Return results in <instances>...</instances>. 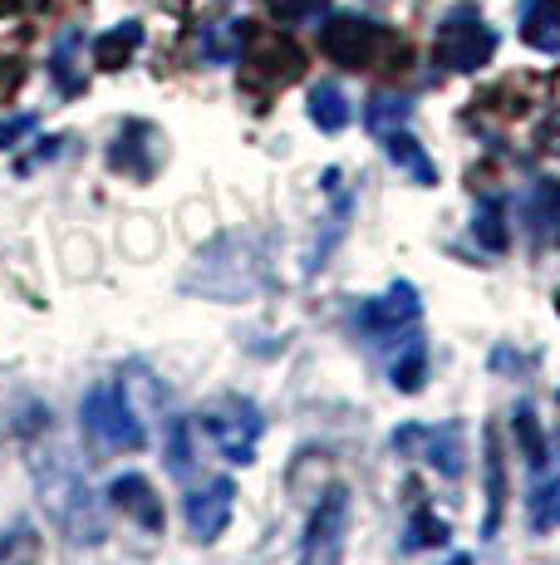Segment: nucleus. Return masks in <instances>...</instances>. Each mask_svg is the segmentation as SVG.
<instances>
[{
    "instance_id": "1",
    "label": "nucleus",
    "mask_w": 560,
    "mask_h": 565,
    "mask_svg": "<svg viewBox=\"0 0 560 565\" xmlns=\"http://www.w3.org/2000/svg\"><path fill=\"white\" fill-rule=\"evenodd\" d=\"M30 477H35L40 502H45L50 521L64 531V541H74V546H99L104 512H99V502H94V487H89V477H84V467L64 448H35L30 452Z\"/></svg>"
},
{
    "instance_id": "2",
    "label": "nucleus",
    "mask_w": 560,
    "mask_h": 565,
    "mask_svg": "<svg viewBox=\"0 0 560 565\" xmlns=\"http://www.w3.org/2000/svg\"><path fill=\"white\" fill-rule=\"evenodd\" d=\"M84 433H89V443H99L109 452H138L148 443V428L138 418V408L128 404L123 384H94L84 394Z\"/></svg>"
},
{
    "instance_id": "3",
    "label": "nucleus",
    "mask_w": 560,
    "mask_h": 565,
    "mask_svg": "<svg viewBox=\"0 0 560 565\" xmlns=\"http://www.w3.org/2000/svg\"><path fill=\"white\" fill-rule=\"evenodd\" d=\"M202 428L212 433V443H217V452L226 462L246 467V462H256V443H261L266 418H261V408H256L251 398L226 394V398H217V404H207Z\"/></svg>"
},
{
    "instance_id": "4",
    "label": "nucleus",
    "mask_w": 560,
    "mask_h": 565,
    "mask_svg": "<svg viewBox=\"0 0 560 565\" xmlns=\"http://www.w3.org/2000/svg\"><path fill=\"white\" fill-rule=\"evenodd\" d=\"M497 54V30L482 25V15L472 6H457L443 20V35H438V60L457 74H472Z\"/></svg>"
},
{
    "instance_id": "5",
    "label": "nucleus",
    "mask_w": 560,
    "mask_h": 565,
    "mask_svg": "<svg viewBox=\"0 0 560 565\" xmlns=\"http://www.w3.org/2000/svg\"><path fill=\"white\" fill-rule=\"evenodd\" d=\"M418 315H423V300H418V290L408 286V280H398L389 296L359 306V315H354V330H359L364 340H389V334H398V330H413Z\"/></svg>"
},
{
    "instance_id": "6",
    "label": "nucleus",
    "mask_w": 560,
    "mask_h": 565,
    "mask_svg": "<svg viewBox=\"0 0 560 565\" xmlns=\"http://www.w3.org/2000/svg\"><path fill=\"white\" fill-rule=\"evenodd\" d=\"M231 507H236L231 477H212V482L192 487V492L182 497V516H187V526L197 541H217L226 531V521H231Z\"/></svg>"
},
{
    "instance_id": "7",
    "label": "nucleus",
    "mask_w": 560,
    "mask_h": 565,
    "mask_svg": "<svg viewBox=\"0 0 560 565\" xmlns=\"http://www.w3.org/2000/svg\"><path fill=\"white\" fill-rule=\"evenodd\" d=\"M344 521H349V492L330 487L325 502L315 507V516H310V526H305V565H335Z\"/></svg>"
},
{
    "instance_id": "8",
    "label": "nucleus",
    "mask_w": 560,
    "mask_h": 565,
    "mask_svg": "<svg viewBox=\"0 0 560 565\" xmlns=\"http://www.w3.org/2000/svg\"><path fill=\"white\" fill-rule=\"evenodd\" d=\"M379 40H384V30L364 15H335L325 25V54L340 64H349V70H364Z\"/></svg>"
},
{
    "instance_id": "9",
    "label": "nucleus",
    "mask_w": 560,
    "mask_h": 565,
    "mask_svg": "<svg viewBox=\"0 0 560 565\" xmlns=\"http://www.w3.org/2000/svg\"><path fill=\"white\" fill-rule=\"evenodd\" d=\"M109 507L128 512V516L138 521V526H148V531L163 526V502H158L153 482H148L143 472H123V477H114V482H109Z\"/></svg>"
},
{
    "instance_id": "10",
    "label": "nucleus",
    "mask_w": 560,
    "mask_h": 565,
    "mask_svg": "<svg viewBox=\"0 0 560 565\" xmlns=\"http://www.w3.org/2000/svg\"><path fill=\"white\" fill-rule=\"evenodd\" d=\"M423 443V458L438 477H462L467 467V438H462V423H438V428H418Z\"/></svg>"
},
{
    "instance_id": "11",
    "label": "nucleus",
    "mask_w": 560,
    "mask_h": 565,
    "mask_svg": "<svg viewBox=\"0 0 560 565\" xmlns=\"http://www.w3.org/2000/svg\"><path fill=\"white\" fill-rule=\"evenodd\" d=\"M305 114H310V124H315L320 134H340V128H349L354 108H349V94H344L340 84L320 79L315 89L305 94Z\"/></svg>"
},
{
    "instance_id": "12",
    "label": "nucleus",
    "mask_w": 560,
    "mask_h": 565,
    "mask_svg": "<svg viewBox=\"0 0 560 565\" xmlns=\"http://www.w3.org/2000/svg\"><path fill=\"white\" fill-rule=\"evenodd\" d=\"M487 516H482V536H497V521L506 512V467H502V438H497V423H487Z\"/></svg>"
},
{
    "instance_id": "13",
    "label": "nucleus",
    "mask_w": 560,
    "mask_h": 565,
    "mask_svg": "<svg viewBox=\"0 0 560 565\" xmlns=\"http://www.w3.org/2000/svg\"><path fill=\"white\" fill-rule=\"evenodd\" d=\"M384 153H389L413 182H423V188H438V168H433V158L423 153V143H418L413 134H403V128L384 134Z\"/></svg>"
},
{
    "instance_id": "14",
    "label": "nucleus",
    "mask_w": 560,
    "mask_h": 565,
    "mask_svg": "<svg viewBox=\"0 0 560 565\" xmlns=\"http://www.w3.org/2000/svg\"><path fill=\"white\" fill-rule=\"evenodd\" d=\"M138 45H143V25H138V20H123V25L104 30V35L94 40V64H99V70H123Z\"/></svg>"
},
{
    "instance_id": "15",
    "label": "nucleus",
    "mask_w": 560,
    "mask_h": 565,
    "mask_svg": "<svg viewBox=\"0 0 560 565\" xmlns=\"http://www.w3.org/2000/svg\"><path fill=\"white\" fill-rule=\"evenodd\" d=\"M521 35L531 50L556 54L560 50V10H546V0H526L521 6Z\"/></svg>"
},
{
    "instance_id": "16",
    "label": "nucleus",
    "mask_w": 560,
    "mask_h": 565,
    "mask_svg": "<svg viewBox=\"0 0 560 565\" xmlns=\"http://www.w3.org/2000/svg\"><path fill=\"white\" fill-rule=\"evenodd\" d=\"M472 236L482 242V252H506V242H511V226H506V206L497 198H482L477 212H472Z\"/></svg>"
},
{
    "instance_id": "17",
    "label": "nucleus",
    "mask_w": 560,
    "mask_h": 565,
    "mask_svg": "<svg viewBox=\"0 0 560 565\" xmlns=\"http://www.w3.org/2000/svg\"><path fill=\"white\" fill-rule=\"evenodd\" d=\"M511 428H516V438H521V448H526V462H531L536 472H546V467H551V443H546L536 408L531 404H516L511 408Z\"/></svg>"
},
{
    "instance_id": "18",
    "label": "nucleus",
    "mask_w": 560,
    "mask_h": 565,
    "mask_svg": "<svg viewBox=\"0 0 560 565\" xmlns=\"http://www.w3.org/2000/svg\"><path fill=\"white\" fill-rule=\"evenodd\" d=\"M526 222H531L536 236H551L560 232V182H536L531 198H526Z\"/></svg>"
},
{
    "instance_id": "19",
    "label": "nucleus",
    "mask_w": 560,
    "mask_h": 565,
    "mask_svg": "<svg viewBox=\"0 0 560 565\" xmlns=\"http://www.w3.org/2000/svg\"><path fill=\"white\" fill-rule=\"evenodd\" d=\"M408 114H413L408 94H374L369 108H364V124H369L374 138H384V134H394V128H403Z\"/></svg>"
},
{
    "instance_id": "20",
    "label": "nucleus",
    "mask_w": 560,
    "mask_h": 565,
    "mask_svg": "<svg viewBox=\"0 0 560 565\" xmlns=\"http://www.w3.org/2000/svg\"><path fill=\"white\" fill-rule=\"evenodd\" d=\"M389 379H394L398 394H418V388L428 384V350H423V340H408L403 354H394Z\"/></svg>"
},
{
    "instance_id": "21",
    "label": "nucleus",
    "mask_w": 560,
    "mask_h": 565,
    "mask_svg": "<svg viewBox=\"0 0 560 565\" xmlns=\"http://www.w3.org/2000/svg\"><path fill=\"white\" fill-rule=\"evenodd\" d=\"M40 561V536L30 521H15V526L0 536V565H35Z\"/></svg>"
},
{
    "instance_id": "22",
    "label": "nucleus",
    "mask_w": 560,
    "mask_h": 565,
    "mask_svg": "<svg viewBox=\"0 0 560 565\" xmlns=\"http://www.w3.org/2000/svg\"><path fill=\"white\" fill-rule=\"evenodd\" d=\"M84 45V30H64L55 54H50V74H55V84L64 94H79V74H74V54Z\"/></svg>"
},
{
    "instance_id": "23",
    "label": "nucleus",
    "mask_w": 560,
    "mask_h": 565,
    "mask_svg": "<svg viewBox=\"0 0 560 565\" xmlns=\"http://www.w3.org/2000/svg\"><path fill=\"white\" fill-rule=\"evenodd\" d=\"M241 54V25H207L202 30V60L207 64H231Z\"/></svg>"
},
{
    "instance_id": "24",
    "label": "nucleus",
    "mask_w": 560,
    "mask_h": 565,
    "mask_svg": "<svg viewBox=\"0 0 560 565\" xmlns=\"http://www.w3.org/2000/svg\"><path fill=\"white\" fill-rule=\"evenodd\" d=\"M448 521L443 516H433V512H418L413 521H408V541L403 546L408 551H418V546H448Z\"/></svg>"
},
{
    "instance_id": "25",
    "label": "nucleus",
    "mask_w": 560,
    "mask_h": 565,
    "mask_svg": "<svg viewBox=\"0 0 560 565\" xmlns=\"http://www.w3.org/2000/svg\"><path fill=\"white\" fill-rule=\"evenodd\" d=\"M168 467L177 477L192 472V438H187V423L182 418H172V428H168Z\"/></svg>"
},
{
    "instance_id": "26",
    "label": "nucleus",
    "mask_w": 560,
    "mask_h": 565,
    "mask_svg": "<svg viewBox=\"0 0 560 565\" xmlns=\"http://www.w3.org/2000/svg\"><path fill=\"white\" fill-rule=\"evenodd\" d=\"M325 10V0H271V15L280 20H310Z\"/></svg>"
},
{
    "instance_id": "27",
    "label": "nucleus",
    "mask_w": 560,
    "mask_h": 565,
    "mask_svg": "<svg viewBox=\"0 0 560 565\" xmlns=\"http://www.w3.org/2000/svg\"><path fill=\"white\" fill-rule=\"evenodd\" d=\"M25 134H35V114H15V118H0V148H15Z\"/></svg>"
},
{
    "instance_id": "28",
    "label": "nucleus",
    "mask_w": 560,
    "mask_h": 565,
    "mask_svg": "<svg viewBox=\"0 0 560 565\" xmlns=\"http://www.w3.org/2000/svg\"><path fill=\"white\" fill-rule=\"evenodd\" d=\"M448 565H472V556H452Z\"/></svg>"
},
{
    "instance_id": "29",
    "label": "nucleus",
    "mask_w": 560,
    "mask_h": 565,
    "mask_svg": "<svg viewBox=\"0 0 560 565\" xmlns=\"http://www.w3.org/2000/svg\"><path fill=\"white\" fill-rule=\"evenodd\" d=\"M556 310H560V290H556Z\"/></svg>"
}]
</instances>
